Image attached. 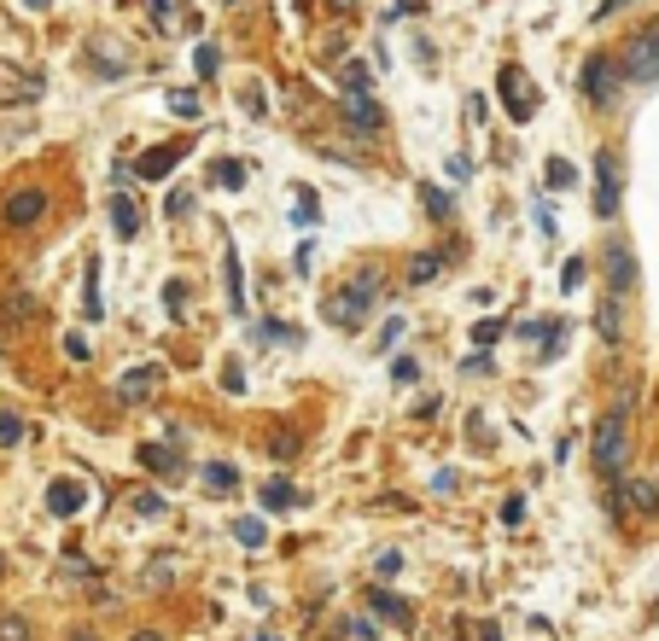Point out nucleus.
I'll list each match as a JSON object with an SVG mask.
<instances>
[{"label":"nucleus","mask_w":659,"mask_h":641,"mask_svg":"<svg viewBox=\"0 0 659 641\" xmlns=\"http://www.w3.org/2000/svg\"><path fill=\"white\" fill-rule=\"evenodd\" d=\"M333 6H339V12H350V6H356V0H333Z\"/></svg>","instance_id":"49530a36"},{"label":"nucleus","mask_w":659,"mask_h":641,"mask_svg":"<svg viewBox=\"0 0 659 641\" xmlns=\"http://www.w3.org/2000/svg\"><path fill=\"white\" fill-rule=\"evenodd\" d=\"M24 6H30V12H47V6H53V0H24Z\"/></svg>","instance_id":"c03bdc74"},{"label":"nucleus","mask_w":659,"mask_h":641,"mask_svg":"<svg viewBox=\"0 0 659 641\" xmlns=\"http://www.w3.org/2000/svg\"><path fill=\"white\" fill-rule=\"evenodd\" d=\"M345 636H350V641H374V624H368V618H350Z\"/></svg>","instance_id":"c9c22d12"},{"label":"nucleus","mask_w":659,"mask_h":641,"mask_svg":"<svg viewBox=\"0 0 659 641\" xmlns=\"http://www.w3.org/2000/svg\"><path fill=\"white\" fill-rule=\"evenodd\" d=\"M152 391H158V368H129V373H123V385H117V397H123V403H146Z\"/></svg>","instance_id":"ddd939ff"},{"label":"nucleus","mask_w":659,"mask_h":641,"mask_svg":"<svg viewBox=\"0 0 659 641\" xmlns=\"http://www.w3.org/2000/svg\"><path fill=\"white\" fill-rule=\"evenodd\" d=\"M607 280H613V292H630V286H636V257H630V245H607Z\"/></svg>","instance_id":"f8f14e48"},{"label":"nucleus","mask_w":659,"mask_h":641,"mask_svg":"<svg viewBox=\"0 0 659 641\" xmlns=\"http://www.w3.org/2000/svg\"><path fill=\"white\" fill-rule=\"evenodd\" d=\"M292 210H298V228H315V222H321V199H315L310 187L292 193Z\"/></svg>","instance_id":"6ab92c4d"},{"label":"nucleus","mask_w":659,"mask_h":641,"mask_svg":"<svg viewBox=\"0 0 659 641\" xmlns=\"http://www.w3.org/2000/svg\"><path fill=\"white\" fill-rule=\"evenodd\" d=\"M181 152H187L181 140H170V146H152V152H146V158L135 164V175H140V181H164V175L181 164Z\"/></svg>","instance_id":"9b49d317"},{"label":"nucleus","mask_w":659,"mask_h":641,"mask_svg":"<svg viewBox=\"0 0 659 641\" xmlns=\"http://www.w3.org/2000/svg\"><path fill=\"white\" fill-rule=\"evenodd\" d=\"M438 263H444L438 251H420L415 263H409V280H415V286H426V280H438Z\"/></svg>","instance_id":"412c9836"},{"label":"nucleus","mask_w":659,"mask_h":641,"mask_svg":"<svg viewBox=\"0 0 659 641\" xmlns=\"http://www.w3.org/2000/svg\"><path fill=\"white\" fill-rule=\"evenodd\" d=\"M543 181H549V193H566V187H578V169L566 164V158H549V175H543Z\"/></svg>","instance_id":"aec40b11"},{"label":"nucleus","mask_w":659,"mask_h":641,"mask_svg":"<svg viewBox=\"0 0 659 641\" xmlns=\"http://www.w3.org/2000/svg\"><path fill=\"white\" fill-rule=\"evenodd\" d=\"M0 572H6V554H0Z\"/></svg>","instance_id":"de8ad7c7"},{"label":"nucleus","mask_w":659,"mask_h":641,"mask_svg":"<svg viewBox=\"0 0 659 641\" xmlns=\"http://www.w3.org/2000/svg\"><path fill=\"white\" fill-rule=\"evenodd\" d=\"M0 641H30V618L24 612H6L0 618Z\"/></svg>","instance_id":"a878e982"},{"label":"nucleus","mask_w":659,"mask_h":641,"mask_svg":"<svg viewBox=\"0 0 659 641\" xmlns=\"http://www.w3.org/2000/svg\"><path fill=\"white\" fill-rule=\"evenodd\" d=\"M496 94H502V105H508V117H514V123L537 117V88H531V76H525L520 65H502V76H496Z\"/></svg>","instance_id":"20e7f679"},{"label":"nucleus","mask_w":659,"mask_h":641,"mask_svg":"<svg viewBox=\"0 0 659 641\" xmlns=\"http://www.w3.org/2000/svg\"><path fill=\"white\" fill-rule=\"evenodd\" d=\"M216 181H222V187H245V164L222 158V164H216Z\"/></svg>","instance_id":"c85d7f7f"},{"label":"nucleus","mask_w":659,"mask_h":641,"mask_svg":"<svg viewBox=\"0 0 659 641\" xmlns=\"http://www.w3.org/2000/svg\"><path fill=\"white\" fill-rule=\"evenodd\" d=\"M426 210H438V216H450V193H438V187H426Z\"/></svg>","instance_id":"58836bf2"},{"label":"nucleus","mask_w":659,"mask_h":641,"mask_svg":"<svg viewBox=\"0 0 659 641\" xmlns=\"http://www.w3.org/2000/svg\"><path fill=\"white\" fill-rule=\"evenodd\" d=\"M566 344V321H543V362H555Z\"/></svg>","instance_id":"393cba45"},{"label":"nucleus","mask_w":659,"mask_h":641,"mask_svg":"<svg viewBox=\"0 0 659 641\" xmlns=\"http://www.w3.org/2000/svg\"><path fill=\"white\" fill-rule=\"evenodd\" d=\"M263 507H269V513H286V507H298V490H292L286 478H269V484H263Z\"/></svg>","instance_id":"a211bd4d"},{"label":"nucleus","mask_w":659,"mask_h":641,"mask_svg":"<svg viewBox=\"0 0 659 641\" xmlns=\"http://www.w3.org/2000/svg\"><path fill=\"white\" fill-rule=\"evenodd\" d=\"M82 304H88V321H100V269L88 274V292H82Z\"/></svg>","instance_id":"7c9ffc66"},{"label":"nucleus","mask_w":659,"mask_h":641,"mask_svg":"<svg viewBox=\"0 0 659 641\" xmlns=\"http://www.w3.org/2000/svg\"><path fill=\"white\" fill-rule=\"evenodd\" d=\"M467 373H490V350H473V356H467Z\"/></svg>","instance_id":"37998d69"},{"label":"nucleus","mask_w":659,"mask_h":641,"mask_svg":"<svg viewBox=\"0 0 659 641\" xmlns=\"http://www.w3.org/2000/svg\"><path fill=\"white\" fill-rule=\"evenodd\" d=\"M613 94H619V82H613L607 53H590V65H584V100L590 105H613Z\"/></svg>","instance_id":"0eeeda50"},{"label":"nucleus","mask_w":659,"mask_h":641,"mask_svg":"<svg viewBox=\"0 0 659 641\" xmlns=\"http://www.w3.org/2000/svg\"><path fill=\"white\" fill-rule=\"evenodd\" d=\"M140 467H152V473H164V478L187 473V467L175 461V449H164V443H146V449H140Z\"/></svg>","instance_id":"dca6fc26"},{"label":"nucleus","mask_w":659,"mask_h":641,"mask_svg":"<svg viewBox=\"0 0 659 641\" xmlns=\"http://www.w3.org/2000/svg\"><path fill=\"white\" fill-rule=\"evenodd\" d=\"M193 65H199V76H216V65H222V53H216V47H199V53H193Z\"/></svg>","instance_id":"c756f323"},{"label":"nucleus","mask_w":659,"mask_h":641,"mask_svg":"<svg viewBox=\"0 0 659 641\" xmlns=\"http://www.w3.org/2000/svg\"><path fill=\"white\" fill-rule=\"evenodd\" d=\"M135 641H164V636H152V630H140V636Z\"/></svg>","instance_id":"a18cd8bd"},{"label":"nucleus","mask_w":659,"mask_h":641,"mask_svg":"<svg viewBox=\"0 0 659 641\" xmlns=\"http://www.w3.org/2000/svg\"><path fill=\"white\" fill-rule=\"evenodd\" d=\"M473 338H479V350H490V344L502 338V321H496V315H490V321H479V327H473Z\"/></svg>","instance_id":"2f4dec72"},{"label":"nucleus","mask_w":659,"mask_h":641,"mask_svg":"<svg viewBox=\"0 0 659 641\" xmlns=\"http://www.w3.org/2000/svg\"><path fill=\"white\" fill-rule=\"evenodd\" d=\"M520 519H525V502H520V496H514V502L502 507V525H520Z\"/></svg>","instance_id":"79ce46f5"},{"label":"nucleus","mask_w":659,"mask_h":641,"mask_svg":"<svg viewBox=\"0 0 659 641\" xmlns=\"http://www.w3.org/2000/svg\"><path fill=\"white\" fill-rule=\"evenodd\" d=\"M24 438V420L18 414H0V443H18Z\"/></svg>","instance_id":"473e14b6"},{"label":"nucleus","mask_w":659,"mask_h":641,"mask_svg":"<svg viewBox=\"0 0 659 641\" xmlns=\"http://www.w3.org/2000/svg\"><path fill=\"white\" fill-rule=\"evenodd\" d=\"M339 94H368V65H345V76H339Z\"/></svg>","instance_id":"bb28decb"},{"label":"nucleus","mask_w":659,"mask_h":641,"mask_svg":"<svg viewBox=\"0 0 659 641\" xmlns=\"http://www.w3.org/2000/svg\"><path fill=\"white\" fill-rule=\"evenodd\" d=\"M391 373H397V385H415V379H420V368L409 362V356H397V368H391Z\"/></svg>","instance_id":"e433bc0d"},{"label":"nucleus","mask_w":659,"mask_h":641,"mask_svg":"<svg viewBox=\"0 0 659 641\" xmlns=\"http://www.w3.org/2000/svg\"><path fill=\"white\" fill-rule=\"evenodd\" d=\"M187 204H193V193H187V187H175V193H170V204H164V210H170V216H187Z\"/></svg>","instance_id":"4c0bfd02"},{"label":"nucleus","mask_w":659,"mask_h":641,"mask_svg":"<svg viewBox=\"0 0 659 641\" xmlns=\"http://www.w3.org/2000/svg\"><path fill=\"white\" fill-rule=\"evenodd\" d=\"M654 507H659L654 478H625V484H619V513H654Z\"/></svg>","instance_id":"1a4fd4ad"},{"label":"nucleus","mask_w":659,"mask_h":641,"mask_svg":"<svg viewBox=\"0 0 659 641\" xmlns=\"http://www.w3.org/2000/svg\"><path fill=\"white\" fill-rule=\"evenodd\" d=\"M140 513H146V519H158V513H164V496H158V490H140Z\"/></svg>","instance_id":"72a5a7b5"},{"label":"nucleus","mask_w":659,"mask_h":641,"mask_svg":"<svg viewBox=\"0 0 659 641\" xmlns=\"http://www.w3.org/2000/svg\"><path fill=\"white\" fill-rule=\"evenodd\" d=\"M41 210H47V193L24 187V193H12V199H6V210H0V216H6L12 228H30V222H41Z\"/></svg>","instance_id":"9d476101"},{"label":"nucleus","mask_w":659,"mask_h":641,"mask_svg":"<svg viewBox=\"0 0 659 641\" xmlns=\"http://www.w3.org/2000/svg\"><path fill=\"white\" fill-rule=\"evenodd\" d=\"M234 537H240L245 548H263V519H257V513H245V519H234Z\"/></svg>","instance_id":"4be33fe9"},{"label":"nucleus","mask_w":659,"mask_h":641,"mask_svg":"<svg viewBox=\"0 0 659 641\" xmlns=\"http://www.w3.org/2000/svg\"><path fill=\"white\" fill-rule=\"evenodd\" d=\"M164 304H170V309L187 304V286H181V280H170V286H164Z\"/></svg>","instance_id":"a19ab883"},{"label":"nucleus","mask_w":659,"mask_h":641,"mask_svg":"<svg viewBox=\"0 0 659 641\" xmlns=\"http://www.w3.org/2000/svg\"><path fill=\"white\" fill-rule=\"evenodd\" d=\"M584 286V257H566V269H560V292H578Z\"/></svg>","instance_id":"cd10ccee"},{"label":"nucleus","mask_w":659,"mask_h":641,"mask_svg":"<svg viewBox=\"0 0 659 641\" xmlns=\"http://www.w3.org/2000/svg\"><path fill=\"white\" fill-rule=\"evenodd\" d=\"M619 70H625V82H659V24L630 35V47L619 53Z\"/></svg>","instance_id":"7ed1b4c3"},{"label":"nucleus","mask_w":659,"mask_h":641,"mask_svg":"<svg viewBox=\"0 0 659 641\" xmlns=\"http://www.w3.org/2000/svg\"><path fill=\"white\" fill-rule=\"evenodd\" d=\"M374 618H385L391 630H409V624H415L409 601H403V595H391V589H380V595H374Z\"/></svg>","instance_id":"4468645a"},{"label":"nucleus","mask_w":659,"mask_h":641,"mask_svg":"<svg viewBox=\"0 0 659 641\" xmlns=\"http://www.w3.org/2000/svg\"><path fill=\"white\" fill-rule=\"evenodd\" d=\"M222 269H228V309H234V315H245V274H240V251H234V245H228Z\"/></svg>","instance_id":"f3484780"},{"label":"nucleus","mask_w":659,"mask_h":641,"mask_svg":"<svg viewBox=\"0 0 659 641\" xmlns=\"http://www.w3.org/2000/svg\"><path fill=\"white\" fill-rule=\"evenodd\" d=\"M205 484H210V490H234V484H240V473H234L228 461H210V467H205Z\"/></svg>","instance_id":"b1692460"},{"label":"nucleus","mask_w":659,"mask_h":641,"mask_svg":"<svg viewBox=\"0 0 659 641\" xmlns=\"http://www.w3.org/2000/svg\"><path fill=\"white\" fill-rule=\"evenodd\" d=\"M82 502H88V490H82L76 478H53V484H47V507H53V519H76Z\"/></svg>","instance_id":"6e6552de"},{"label":"nucleus","mask_w":659,"mask_h":641,"mask_svg":"<svg viewBox=\"0 0 659 641\" xmlns=\"http://www.w3.org/2000/svg\"><path fill=\"white\" fill-rule=\"evenodd\" d=\"M65 356H70V362H88V338H82V333H65Z\"/></svg>","instance_id":"f704fd0d"},{"label":"nucleus","mask_w":659,"mask_h":641,"mask_svg":"<svg viewBox=\"0 0 659 641\" xmlns=\"http://www.w3.org/2000/svg\"><path fill=\"white\" fill-rule=\"evenodd\" d=\"M613 210H619V158H613V146H601L595 152V216L613 222Z\"/></svg>","instance_id":"39448f33"},{"label":"nucleus","mask_w":659,"mask_h":641,"mask_svg":"<svg viewBox=\"0 0 659 641\" xmlns=\"http://www.w3.org/2000/svg\"><path fill=\"white\" fill-rule=\"evenodd\" d=\"M170 111H175V117H199L205 105H199V94H193V88H170Z\"/></svg>","instance_id":"5701e85b"},{"label":"nucleus","mask_w":659,"mask_h":641,"mask_svg":"<svg viewBox=\"0 0 659 641\" xmlns=\"http://www.w3.org/2000/svg\"><path fill=\"white\" fill-rule=\"evenodd\" d=\"M111 228H117V239H135L140 234V210H135V199H129L123 187L111 193Z\"/></svg>","instance_id":"2eb2a0df"},{"label":"nucleus","mask_w":659,"mask_h":641,"mask_svg":"<svg viewBox=\"0 0 659 641\" xmlns=\"http://www.w3.org/2000/svg\"><path fill=\"white\" fill-rule=\"evenodd\" d=\"M257 641H275V636H257Z\"/></svg>","instance_id":"09e8293b"},{"label":"nucleus","mask_w":659,"mask_h":641,"mask_svg":"<svg viewBox=\"0 0 659 641\" xmlns=\"http://www.w3.org/2000/svg\"><path fill=\"white\" fill-rule=\"evenodd\" d=\"M339 111H345V129L356 140H374V135H380V105L368 100V94H339Z\"/></svg>","instance_id":"423d86ee"},{"label":"nucleus","mask_w":659,"mask_h":641,"mask_svg":"<svg viewBox=\"0 0 659 641\" xmlns=\"http://www.w3.org/2000/svg\"><path fill=\"white\" fill-rule=\"evenodd\" d=\"M374 304H380V269H356L345 280V286H333L327 292V304H321V315L333 321V327H345V333H356L368 315H374Z\"/></svg>","instance_id":"f257e3e1"},{"label":"nucleus","mask_w":659,"mask_h":641,"mask_svg":"<svg viewBox=\"0 0 659 641\" xmlns=\"http://www.w3.org/2000/svg\"><path fill=\"white\" fill-rule=\"evenodd\" d=\"M601 338H619V309H613V304L601 309Z\"/></svg>","instance_id":"ea45409f"},{"label":"nucleus","mask_w":659,"mask_h":641,"mask_svg":"<svg viewBox=\"0 0 659 641\" xmlns=\"http://www.w3.org/2000/svg\"><path fill=\"white\" fill-rule=\"evenodd\" d=\"M590 455H595V467H601L607 478L625 473V455H630V443H625V408H613V414H601V420H595Z\"/></svg>","instance_id":"f03ea898"}]
</instances>
